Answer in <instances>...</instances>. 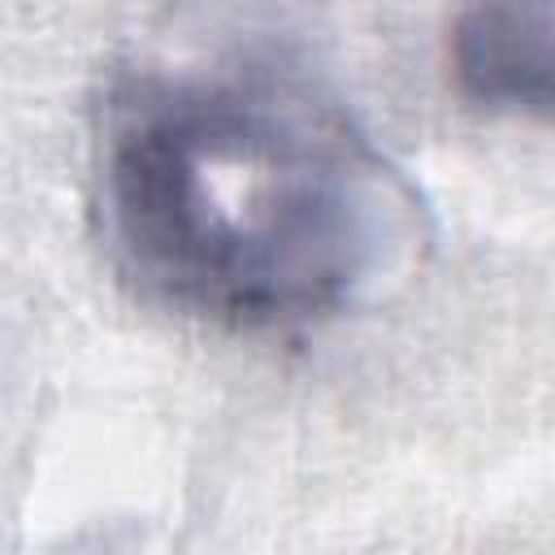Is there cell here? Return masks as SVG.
<instances>
[{
    "instance_id": "obj_1",
    "label": "cell",
    "mask_w": 555,
    "mask_h": 555,
    "mask_svg": "<svg viewBox=\"0 0 555 555\" xmlns=\"http://www.w3.org/2000/svg\"><path fill=\"white\" fill-rule=\"evenodd\" d=\"M113 264L160 308L238 334L369 304L425 247L416 186L273 52L117 65L91 126Z\"/></svg>"
},
{
    "instance_id": "obj_2",
    "label": "cell",
    "mask_w": 555,
    "mask_h": 555,
    "mask_svg": "<svg viewBox=\"0 0 555 555\" xmlns=\"http://www.w3.org/2000/svg\"><path fill=\"white\" fill-rule=\"evenodd\" d=\"M447 61L455 87L473 104L546 113L555 78V9L473 4L451 22Z\"/></svg>"
},
{
    "instance_id": "obj_3",
    "label": "cell",
    "mask_w": 555,
    "mask_h": 555,
    "mask_svg": "<svg viewBox=\"0 0 555 555\" xmlns=\"http://www.w3.org/2000/svg\"><path fill=\"white\" fill-rule=\"evenodd\" d=\"M546 113L555 117V78H551V100H546Z\"/></svg>"
}]
</instances>
